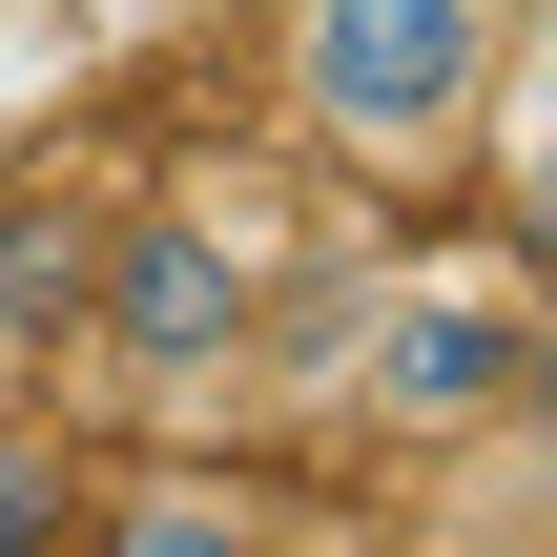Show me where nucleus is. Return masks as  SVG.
Wrapping results in <instances>:
<instances>
[{
    "instance_id": "1",
    "label": "nucleus",
    "mask_w": 557,
    "mask_h": 557,
    "mask_svg": "<svg viewBox=\"0 0 557 557\" xmlns=\"http://www.w3.org/2000/svg\"><path fill=\"white\" fill-rule=\"evenodd\" d=\"M269 62H289L310 165H351V186H455V165L496 145L517 0H289Z\"/></svg>"
},
{
    "instance_id": "2",
    "label": "nucleus",
    "mask_w": 557,
    "mask_h": 557,
    "mask_svg": "<svg viewBox=\"0 0 557 557\" xmlns=\"http://www.w3.org/2000/svg\"><path fill=\"white\" fill-rule=\"evenodd\" d=\"M248 310H269V269H248L227 207H124L103 269H83V351H103V393H145V413L227 393V372H248Z\"/></svg>"
},
{
    "instance_id": "3",
    "label": "nucleus",
    "mask_w": 557,
    "mask_h": 557,
    "mask_svg": "<svg viewBox=\"0 0 557 557\" xmlns=\"http://www.w3.org/2000/svg\"><path fill=\"white\" fill-rule=\"evenodd\" d=\"M517 351H537V310H517V289H393V310L351 331V413H372V434H413V455H455V434H496Z\"/></svg>"
},
{
    "instance_id": "4",
    "label": "nucleus",
    "mask_w": 557,
    "mask_h": 557,
    "mask_svg": "<svg viewBox=\"0 0 557 557\" xmlns=\"http://www.w3.org/2000/svg\"><path fill=\"white\" fill-rule=\"evenodd\" d=\"M83 557H269V517H248L227 475H145V496H124Z\"/></svg>"
},
{
    "instance_id": "5",
    "label": "nucleus",
    "mask_w": 557,
    "mask_h": 557,
    "mask_svg": "<svg viewBox=\"0 0 557 557\" xmlns=\"http://www.w3.org/2000/svg\"><path fill=\"white\" fill-rule=\"evenodd\" d=\"M62 537H83V475H62V455L0 413V557H62Z\"/></svg>"
},
{
    "instance_id": "6",
    "label": "nucleus",
    "mask_w": 557,
    "mask_h": 557,
    "mask_svg": "<svg viewBox=\"0 0 557 557\" xmlns=\"http://www.w3.org/2000/svg\"><path fill=\"white\" fill-rule=\"evenodd\" d=\"M496 475L537 496V537H557V331L517 351V393H496Z\"/></svg>"
},
{
    "instance_id": "7",
    "label": "nucleus",
    "mask_w": 557,
    "mask_h": 557,
    "mask_svg": "<svg viewBox=\"0 0 557 557\" xmlns=\"http://www.w3.org/2000/svg\"><path fill=\"white\" fill-rule=\"evenodd\" d=\"M517 103V165H537V207H557V41H537V83H496Z\"/></svg>"
},
{
    "instance_id": "8",
    "label": "nucleus",
    "mask_w": 557,
    "mask_h": 557,
    "mask_svg": "<svg viewBox=\"0 0 557 557\" xmlns=\"http://www.w3.org/2000/svg\"><path fill=\"white\" fill-rule=\"evenodd\" d=\"M0 413H21V289H0Z\"/></svg>"
}]
</instances>
